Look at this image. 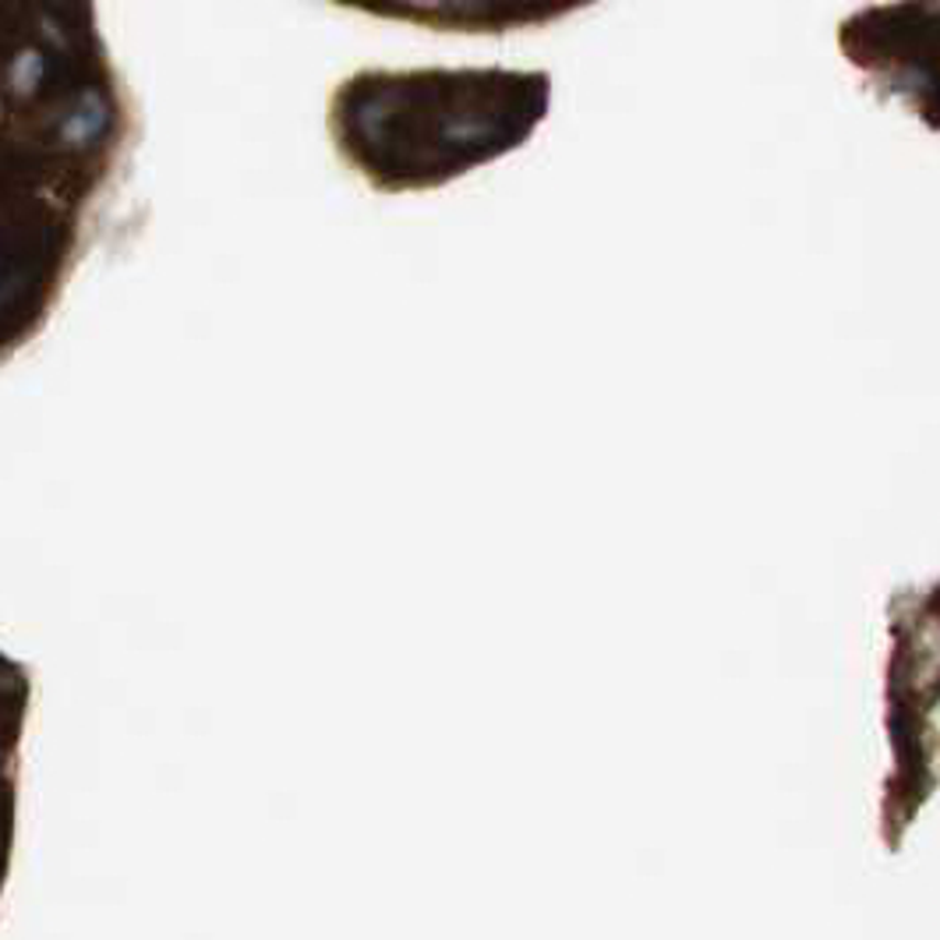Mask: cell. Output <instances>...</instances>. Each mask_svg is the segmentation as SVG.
Returning a JSON list of instances; mask_svg holds the SVG:
<instances>
[{"label": "cell", "mask_w": 940, "mask_h": 940, "mask_svg": "<svg viewBox=\"0 0 940 940\" xmlns=\"http://www.w3.org/2000/svg\"><path fill=\"white\" fill-rule=\"evenodd\" d=\"M549 96L541 71H365L333 92L329 131L378 191L435 188L523 145Z\"/></svg>", "instance_id": "obj_1"}]
</instances>
